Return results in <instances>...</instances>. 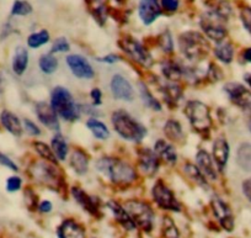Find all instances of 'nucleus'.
I'll list each match as a JSON object with an SVG mask.
<instances>
[{
  "mask_svg": "<svg viewBox=\"0 0 251 238\" xmlns=\"http://www.w3.org/2000/svg\"><path fill=\"white\" fill-rule=\"evenodd\" d=\"M230 14L231 8L226 1H221L217 5H213L211 10L206 11L200 21L204 35L217 43L222 42L226 36V23Z\"/></svg>",
  "mask_w": 251,
  "mask_h": 238,
  "instance_id": "f257e3e1",
  "label": "nucleus"
},
{
  "mask_svg": "<svg viewBox=\"0 0 251 238\" xmlns=\"http://www.w3.org/2000/svg\"><path fill=\"white\" fill-rule=\"evenodd\" d=\"M95 168L105 174L113 184H117V185H128L133 183L137 178V173L133 167L118 158H100L95 163Z\"/></svg>",
  "mask_w": 251,
  "mask_h": 238,
  "instance_id": "f03ea898",
  "label": "nucleus"
},
{
  "mask_svg": "<svg viewBox=\"0 0 251 238\" xmlns=\"http://www.w3.org/2000/svg\"><path fill=\"white\" fill-rule=\"evenodd\" d=\"M112 125L116 132L122 138L132 142H139L147 135V130L143 125L137 122L125 110H117L112 114Z\"/></svg>",
  "mask_w": 251,
  "mask_h": 238,
  "instance_id": "7ed1b4c3",
  "label": "nucleus"
},
{
  "mask_svg": "<svg viewBox=\"0 0 251 238\" xmlns=\"http://www.w3.org/2000/svg\"><path fill=\"white\" fill-rule=\"evenodd\" d=\"M50 106L58 116L67 121H75L80 116V109L68 89L55 87L50 95Z\"/></svg>",
  "mask_w": 251,
  "mask_h": 238,
  "instance_id": "20e7f679",
  "label": "nucleus"
},
{
  "mask_svg": "<svg viewBox=\"0 0 251 238\" xmlns=\"http://www.w3.org/2000/svg\"><path fill=\"white\" fill-rule=\"evenodd\" d=\"M128 211L137 230L144 233H151L155 227V213L149 204L141 200H128L123 205Z\"/></svg>",
  "mask_w": 251,
  "mask_h": 238,
  "instance_id": "39448f33",
  "label": "nucleus"
},
{
  "mask_svg": "<svg viewBox=\"0 0 251 238\" xmlns=\"http://www.w3.org/2000/svg\"><path fill=\"white\" fill-rule=\"evenodd\" d=\"M178 46L182 55L190 60H201L209 50V45L206 38L201 33L195 31L182 33L178 38Z\"/></svg>",
  "mask_w": 251,
  "mask_h": 238,
  "instance_id": "423d86ee",
  "label": "nucleus"
},
{
  "mask_svg": "<svg viewBox=\"0 0 251 238\" xmlns=\"http://www.w3.org/2000/svg\"><path fill=\"white\" fill-rule=\"evenodd\" d=\"M185 115L192 127L202 135H207L212 128V119L206 104L199 100L188 101L185 106Z\"/></svg>",
  "mask_w": 251,
  "mask_h": 238,
  "instance_id": "0eeeda50",
  "label": "nucleus"
},
{
  "mask_svg": "<svg viewBox=\"0 0 251 238\" xmlns=\"http://www.w3.org/2000/svg\"><path fill=\"white\" fill-rule=\"evenodd\" d=\"M151 195H153L154 203L161 210L169 211V212H180L181 211V204L177 201L173 190L164 181L158 180L154 184L153 189H151Z\"/></svg>",
  "mask_w": 251,
  "mask_h": 238,
  "instance_id": "6e6552de",
  "label": "nucleus"
},
{
  "mask_svg": "<svg viewBox=\"0 0 251 238\" xmlns=\"http://www.w3.org/2000/svg\"><path fill=\"white\" fill-rule=\"evenodd\" d=\"M120 46L132 60H136L142 67L151 68L153 65V58L146 50V47L132 36H125L121 38Z\"/></svg>",
  "mask_w": 251,
  "mask_h": 238,
  "instance_id": "1a4fd4ad",
  "label": "nucleus"
},
{
  "mask_svg": "<svg viewBox=\"0 0 251 238\" xmlns=\"http://www.w3.org/2000/svg\"><path fill=\"white\" fill-rule=\"evenodd\" d=\"M211 208L213 216L216 217L222 230H224L226 232H233L234 227H235V218H234L230 206L219 196H213L211 200Z\"/></svg>",
  "mask_w": 251,
  "mask_h": 238,
  "instance_id": "9d476101",
  "label": "nucleus"
},
{
  "mask_svg": "<svg viewBox=\"0 0 251 238\" xmlns=\"http://www.w3.org/2000/svg\"><path fill=\"white\" fill-rule=\"evenodd\" d=\"M72 195H73L74 200L89 213L93 217L95 218H101L102 217V211H101V206L99 204L98 199L93 198L91 195H89L88 193L83 190V189L78 188V186H74L72 189Z\"/></svg>",
  "mask_w": 251,
  "mask_h": 238,
  "instance_id": "9b49d317",
  "label": "nucleus"
},
{
  "mask_svg": "<svg viewBox=\"0 0 251 238\" xmlns=\"http://www.w3.org/2000/svg\"><path fill=\"white\" fill-rule=\"evenodd\" d=\"M58 238H86V230L74 218H66L55 228Z\"/></svg>",
  "mask_w": 251,
  "mask_h": 238,
  "instance_id": "f8f14e48",
  "label": "nucleus"
},
{
  "mask_svg": "<svg viewBox=\"0 0 251 238\" xmlns=\"http://www.w3.org/2000/svg\"><path fill=\"white\" fill-rule=\"evenodd\" d=\"M66 60L69 69L76 78H80V79H93L94 78L95 73H94L93 67L83 56L71 55L67 57Z\"/></svg>",
  "mask_w": 251,
  "mask_h": 238,
  "instance_id": "ddd939ff",
  "label": "nucleus"
},
{
  "mask_svg": "<svg viewBox=\"0 0 251 238\" xmlns=\"http://www.w3.org/2000/svg\"><path fill=\"white\" fill-rule=\"evenodd\" d=\"M111 93L118 100H125V101H132L134 98V90L133 87L131 86L125 77L120 74L113 75L111 79Z\"/></svg>",
  "mask_w": 251,
  "mask_h": 238,
  "instance_id": "4468645a",
  "label": "nucleus"
},
{
  "mask_svg": "<svg viewBox=\"0 0 251 238\" xmlns=\"http://www.w3.org/2000/svg\"><path fill=\"white\" fill-rule=\"evenodd\" d=\"M107 208L111 211L116 222H117L126 232H133V231L137 230L136 223L133 222L131 215L128 213V211L126 210L125 206L116 203V201H108Z\"/></svg>",
  "mask_w": 251,
  "mask_h": 238,
  "instance_id": "2eb2a0df",
  "label": "nucleus"
},
{
  "mask_svg": "<svg viewBox=\"0 0 251 238\" xmlns=\"http://www.w3.org/2000/svg\"><path fill=\"white\" fill-rule=\"evenodd\" d=\"M36 114H37L38 120L41 121V123L48 127L50 130L57 131L59 132V121H58L57 114L53 110L52 106L50 104L45 103V101H41V103L36 104Z\"/></svg>",
  "mask_w": 251,
  "mask_h": 238,
  "instance_id": "dca6fc26",
  "label": "nucleus"
},
{
  "mask_svg": "<svg viewBox=\"0 0 251 238\" xmlns=\"http://www.w3.org/2000/svg\"><path fill=\"white\" fill-rule=\"evenodd\" d=\"M138 14L144 25L153 24L161 15V8L159 0H141Z\"/></svg>",
  "mask_w": 251,
  "mask_h": 238,
  "instance_id": "f3484780",
  "label": "nucleus"
},
{
  "mask_svg": "<svg viewBox=\"0 0 251 238\" xmlns=\"http://www.w3.org/2000/svg\"><path fill=\"white\" fill-rule=\"evenodd\" d=\"M138 164L144 174L151 177L159 169V158L154 150L149 148H142L138 152Z\"/></svg>",
  "mask_w": 251,
  "mask_h": 238,
  "instance_id": "a211bd4d",
  "label": "nucleus"
},
{
  "mask_svg": "<svg viewBox=\"0 0 251 238\" xmlns=\"http://www.w3.org/2000/svg\"><path fill=\"white\" fill-rule=\"evenodd\" d=\"M33 176L36 177L38 181H41L45 185H54L57 186L59 184L58 179V172L55 167L52 164L47 163H38L35 166V171L32 172Z\"/></svg>",
  "mask_w": 251,
  "mask_h": 238,
  "instance_id": "6ab92c4d",
  "label": "nucleus"
},
{
  "mask_svg": "<svg viewBox=\"0 0 251 238\" xmlns=\"http://www.w3.org/2000/svg\"><path fill=\"white\" fill-rule=\"evenodd\" d=\"M196 161L197 167H199L201 173L204 176V178L208 179V180H217V178H218L217 168L214 167L213 158L209 155V153L207 150H199V153L196 155Z\"/></svg>",
  "mask_w": 251,
  "mask_h": 238,
  "instance_id": "aec40b11",
  "label": "nucleus"
},
{
  "mask_svg": "<svg viewBox=\"0 0 251 238\" xmlns=\"http://www.w3.org/2000/svg\"><path fill=\"white\" fill-rule=\"evenodd\" d=\"M229 145L224 137H218L213 143V159L217 169L223 172L229 159Z\"/></svg>",
  "mask_w": 251,
  "mask_h": 238,
  "instance_id": "412c9836",
  "label": "nucleus"
},
{
  "mask_svg": "<svg viewBox=\"0 0 251 238\" xmlns=\"http://www.w3.org/2000/svg\"><path fill=\"white\" fill-rule=\"evenodd\" d=\"M224 91L228 94L229 99L233 103L238 104V105L244 106L246 103H249V98H250V91L244 87L243 84L239 83H228L224 87Z\"/></svg>",
  "mask_w": 251,
  "mask_h": 238,
  "instance_id": "4be33fe9",
  "label": "nucleus"
},
{
  "mask_svg": "<svg viewBox=\"0 0 251 238\" xmlns=\"http://www.w3.org/2000/svg\"><path fill=\"white\" fill-rule=\"evenodd\" d=\"M154 152L158 155V158H160L161 161L168 164H175L177 161V153H176L175 147L166 142L165 140L156 141Z\"/></svg>",
  "mask_w": 251,
  "mask_h": 238,
  "instance_id": "5701e85b",
  "label": "nucleus"
},
{
  "mask_svg": "<svg viewBox=\"0 0 251 238\" xmlns=\"http://www.w3.org/2000/svg\"><path fill=\"white\" fill-rule=\"evenodd\" d=\"M0 122L4 126V128L13 136L20 137L23 135V125H21L20 120H19L15 114L4 110L3 113L0 114Z\"/></svg>",
  "mask_w": 251,
  "mask_h": 238,
  "instance_id": "b1692460",
  "label": "nucleus"
},
{
  "mask_svg": "<svg viewBox=\"0 0 251 238\" xmlns=\"http://www.w3.org/2000/svg\"><path fill=\"white\" fill-rule=\"evenodd\" d=\"M88 164H89V158L84 150L81 149H74L71 155V166L74 169L75 173L79 176H84L88 172Z\"/></svg>",
  "mask_w": 251,
  "mask_h": 238,
  "instance_id": "393cba45",
  "label": "nucleus"
},
{
  "mask_svg": "<svg viewBox=\"0 0 251 238\" xmlns=\"http://www.w3.org/2000/svg\"><path fill=\"white\" fill-rule=\"evenodd\" d=\"M28 65V52L25 47L19 46L13 58V70L16 75H23Z\"/></svg>",
  "mask_w": 251,
  "mask_h": 238,
  "instance_id": "a878e982",
  "label": "nucleus"
},
{
  "mask_svg": "<svg viewBox=\"0 0 251 238\" xmlns=\"http://www.w3.org/2000/svg\"><path fill=\"white\" fill-rule=\"evenodd\" d=\"M236 163L243 171L251 172V143H243L238 148Z\"/></svg>",
  "mask_w": 251,
  "mask_h": 238,
  "instance_id": "bb28decb",
  "label": "nucleus"
},
{
  "mask_svg": "<svg viewBox=\"0 0 251 238\" xmlns=\"http://www.w3.org/2000/svg\"><path fill=\"white\" fill-rule=\"evenodd\" d=\"M161 91L164 94V98H165L166 103L169 105H171L173 108L174 105H177L178 100L182 96V90L178 86H176L175 83H166L164 84L163 88H161Z\"/></svg>",
  "mask_w": 251,
  "mask_h": 238,
  "instance_id": "cd10ccee",
  "label": "nucleus"
},
{
  "mask_svg": "<svg viewBox=\"0 0 251 238\" xmlns=\"http://www.w3.org/2000/svg\"><path fill=\"white\" fill-rule=\"evenodd\" d=\"M214 56L217 57V60L228 64V63H230L234 58L233 45L229 42H226V41L218 42L217 43L216 48H214Z\"/></svg>",
  "mask_w": 251,
  "mask_h": 238,
  "instance_id": "c85d7f7f",
  "label": "nucleus"
},
{
  "mask_svg": "<svg viewBox=\"0 0 251 238\" xmlns=\"http://www.w3.org/2000/svg\"><path fill=\"white\" fill-rule=\"evenodd\" d=\"M86 4H88L89 10L93 14L95 20L100 25H102L106 21V15H107V9L102 0H86Z\"/></svg>",
  "mask_w": 251,
  "mask_h": 238,
  "instance_id": "c756f323",
  "label": "nucleus"
},
{
  "mask_svg": "<svg viewBox=\"0 0 251 238\" xmlns=\"http://www.w3.org/2000/svg\"><path fill=\"white\" fill-rule=\"evenodd\" d=\"M50 148H52L53 153L57 157V159H59V161H64L66 159L67 154H68V145H67L66 140H64V137L60 133H57L53 137Z\"/></svg>",
  "mask_w": 251,
  "mask_h": 238,
  "instance_id": "7c9ffc66",
  "label": "nucleus"
},
{
  "mask_svg": "<svg viewBox=\"0 0 251 238\" xmlns=\"http://www.w3.org/2000/svg\"><path fill=\"white\" fill-rule=\"evenodd\" d=\"M163 73L169 81L175 82L180 78L183 77V73H185V68L182 65L177 64V63L173 62V60H168L163 64Z\"/></svg>",
  "mask_w": 251,
  "mask_h": 238,
  "instance_id": "2f4dec72",
  "label": "nucleus"
},
{
  "mask_svg": "<svg viewBox=\"0 0 251 238\" xmlns=\"http://www.w3.org/2000/svg\"><path fill=\"white\" fill-rule=\"evenodd\" d=\"M86 126L99 140H107L110 137V131H108L107 126L101 122L100 120H98V119H89Z\"/></svg>",
  "mask_w": 251,
  "mask_h": 238,
  "instance_id": "473e14b6",
  "label": "nucleus"
},
{
  "mask_svg": "<svg viewBox=\"0 0 251 238\" xmlns=\"http://www.w3.org/2000/svg\"><path fill=\"white\" fill-rule=\"evenodd\" d=\"M161 236L163 238H181L180 230L169 216H164L161 220Z\"/></svg>",
  "mask_w": 251,
  "mask_h": 238,
  "instance_id": "72a5a7b5",
  "label": "nucleus"
},
{
  "mask_svg": "<svg viewBox=\"0 0 251 238\" xmlns=\"http://www.w3.org/2000/svg\"><path fill=\"white\" fill-rule=\"evenodd\" d=\"M164 132H165L166 137L171 141H175L178 142L183 138V131L181 127L180 122L176 120H169L165 123V127H164Z\"/></svg>",
  "mask_w": 251,
  "mask_h": 238,
  "instance_id": "f704fd0d",
  "label": "nucleus"
},
{
  "mask_svg": "<svg viewBox=\"0 0 251 238\" xmlns=\"http://www.w3.org/2000/svg\"><path fill=\"white\" fill-rule=\"evenodd\" d=\"M139 91H141V98L143 100L144 105L147 108L151 109V110L160 111L161 110V104L159 103L158 99H155L153 96V94L149 91V89L147 88V86H144L143 83L139 84Z\"/></svg>",
  "mask_w": 251,
  "mask_h": 238,
  "instance_id": "c9c22d12",
  "label": "nucleus"
},
{
  "mask_svg": "<svg viewBox=\"0 0 251 238\" xmlns=\"http://www.w3.org/2000/svg\"><path fill=\"white\" fill-rule=\"evenodd\" d=\"M38 65H40V69L45 74H52V73H54L57 70L58 60L54 56L45 55L38 60Z\"/></svg>",
  "mask_w": 251,
  "mask_h": 238,
  "instance_id": "e433bc0d",
  "label": "nucleus"
},
{
  "mask_svg": "<svg viewBox=\"0 0 251 238\" xmlns=\"http://www.w3.org/2000/svg\"><path fill=\"white\" fill-rule=\"evenodd\" d=\"M50 41V33L47 30H41L38 32L31 33L27 38V45L31 48H38L46 45Z\"/></svg>",
  "mask_w": 251,
  "mask_h": 238,
  "instance_id": "4c0bfd02",
  "label": "nucleus"
},
{
  "mask_svg": "<svg viewBox=\"0 0 251 238\" xmlns=\"http://www.w3.org/2000/svg\"><path fill=\"white\" fill-rule=\"evenodd\" d=\"M183 171H185V173L187 174V176L190 177V178H191L195 183L200 184L201 186L207 185V179L204 178V176L201 173V171H200L199 167L197 166H194V164L188 163L183 167Z\"/></svg>",
  "mask_w": 251,
  "mask_h": 238,
  "instance_id": "58836bf2",
  "label": "nucleus"
},
{
  "mask_svg": "<svg viewBox=\"0 0 251 238\" xmlns=\"http://www.w3.org/2000/svg\"><path fill=\"white\" fill-rule=\"evenodd\" d=\"M32 13V6L26 0H15L13 8H11V15L14 16H26Z\"/></svg>",
  "mask_w": 251,
  "mask_h": 238,
  "instance_id": "ea45409f",
  "label": "nucleus"
},
{
  "mask_svg": "<svg viewBox=\"0 0 251 238\" xmlns=\"http://www.w3.org/2000/svg\"><path fill=\"white\" fill-rule=\"evenodd\" d=\"M35 149H36V152H37L38 154L41 155V157L45 158L47 162H52V163H55V162L58 161L57 157H55L54 153H53L52 148L48 147L46 143L36 142L35 143Z\"/></svg>",
  "mask_w": 251,
  "mask_h": 238,
  "instance_id": "a19ab883",
  "label": "nucleus"
},
{
  "mask_svg": "<svg viewBox=\"0 0 251 238\" xmlns=\"http://www.w3.org/2000/svg\"><path fill=\"white\" fill-rule=\"evenodd\" d=\"M159 46L161 47V50L166 53H170L173 52L174 50V41L173 37H171L170 32L169 31H165L164 33H161L159 36Z\"/></svg>",
  "mask_w": 251,
  "mask_h": 238,
  "instance_id": "79ce46f5",
  "label": "nucleus"
},
{
  "mask_svg": "<svg viewBox=\"0 0 251 238\" xmlns=\"http://www.w3.org/2000/svg\"><path fill=\"white\" fill-rule=\"evenodd\" d=\"M21 185H23V180H21L20 177L13 176L6 180V190L9 193H15V191L20 190Z\"/></svg>",
  "mask_w": 251,
  "mask_h": 238,
  "instance_id": "37998d69",
  "label": "nucleus"
},
{
  "mask_svg": "<svg viewBox=\"0 0 251 238\" xmlns=\"http://www.w3.org/2000/svg\"><path fill=\"white\" fill-rule=\"evenodd\" d=\"M69 51V42L67 41V38L64 37H59L54 41L52 46V50L50 52L55 53V52H67Z\"/></svg>",
  "mask_w": 251,
  "mask_h": 238,
  "instance_id": "c03bdc74",
  "label": "nucleus"
},
{
  "mask_svg": "<svg viewBox=\"0 0 251 238\" xmlns=\"http://www.w3.org/2000/svg\"><path fill=\"white\" fill-rule=\"evenodd\" d=\"M240 19L241 23H243L244 28L251 33V8L250 6H246V8L241 9L240 13Z\"/></svg>",
  "mask_w": 251,
  "mask_h": 238,
  "instance_id": "a18cd8bd",
  "label": "nucleus"
},
{
  "mask_svg": "<svg viewBox=\"0 0 251 238\" xmlns=\"http://www.w3.org/2000/svg\"><path fill=\"white\" fill-rule=\"evenodd\" d=\"M180 1L178 0H161V8L169 13H175L178 9Z\"/></svg>",
  "mask_w": 251,
  "mask_h": 238,
  "instance_id": "49530a36",
  "label": "nucleus"
},
{
  "mask_svg": "<svg viewBox=\"0 0 251 238\" xmlns=\"http://www.w3.org/2000/svg\"><path fill=\"white\" fill-rule=\"evenodd\" d=\"M24 127H25V130L27 131L28 135L31 136L41 135V130L38 128V126H36V123H33L31 120L25 119V120H24Z\"/></svg>",
  "mask_w": 251,
  "mask_h": 238,
  "instance_id": "de8ad7c7",
  "label": "nucleus"
},
{
  "mask_svg": "<svg viewBox=\"0 0 251 238\" xmlns=\"http://www.w3.org/2000/svg\"><path fill=\"white\" fill-rule=\"evenodd\" d=\"M207 75H208V78L212 82H217L222 78V72L216 64H211L209 65V69H208V73H207Z\"/></svg>",
  "mask_w": 251,
  "mask_h": 238,
  "instance_id": "09e8293b",
  "label": "nucleus"
},
{
  "mask_svg": "<svg viewBox=\"0 0 251 238\" xmlns=\"http://www.w3.org/2000/svg\"><path fill=\"white\" fill-rule=\"evenodd\" d=\"M0 164L4 167H6V168L11 169V171H14V172H16L19 169L18 166H16V164L11 161L10 158H9L8 155L3 154L1 152H0Z\"/></svg>",
  "mask_w": 251,
  "mask_h": 238,
  "instance_id": "8fccbe9b",
  "label": "nucleus"
},
{
  "mask_svg": "<svg viewBox=\"0 0 251 238\" xmlns=\"http://www.w3.org/2000/svg\"><path fill=\"white\" fill-rule=\"evenodd\" d=\"M91 100H93V105L95 106H99L102 104V94H101V90L99 88H94L93 90H91Z\"/></svg>",
  "mask_w": 251,
  "mask_h": 238,
  "instance_id": "3c124183",
  "label": "nucleus"
},
{
  "mask_svg": "<svg viewBox=\"0 0 251 238\" xmlns=\"http://www.w3.org/2000/svg\"><path fill=\"white\" fill-rule=\"evenodd\" d=\"M37 208H38V211H40L41 213H50V211H52L53 205H52V203H50V201L43 200V201H41L40 204H38Z\"/></svg>",
  "mask_w": 251,
  "mask_h": 238,
  "instance_id": "603ef678",
  "label": "nucleus"
},
{
  "mask_svg": "<svg viewBox=\"0 0 251 238\" xmlns=\"http://www.w3.org/2000/svg\"><path fill=\"white\" fill-rule=\"evenodd\" d=\"M243 193L245 198L251 203V178L246 179L243 183Z\"/></svg>",
  "mask_w": 251,
  "mask_h": 238,
  "instance_id": "864d4df0",
  "label": "nucleus"
},
{
  "mask_svg": "<svg viewBox=\"0 0 251 238\" xmlns=\"http://www.w3.org/2000/svg\"><path fill=\"white\" fill-rule=\"evenodd\" d=\"M244 111H245V115H246V122H248V127L250 128L251 131V101L246 103L245 105L243 106Z\"/></svg>",
  "mask_w": 251,
  "mask_h": 238,
  "instance_id": "5fc2aeb1",
  "label": "nucleus"
},
{
  "mask_svg": "<svg viewBox=\"0 0 251 238\" xmlns=\"http://www.w3.org/2000/svg\"><path fill=\"white\" fill-rule=\"evenodd\" d=\"M120 60V58L117 57V56H115V55H108V56H105V57H102V58H100V62H103V63H111V64H112V63H116L117 62V60Z\"/></svg>",
  "mask_w": 251,
  "mask_h": 238,
  "instance_id": "6e6d98bb",
  "label": "nucleus"
},
{
  "mask_svg": "<svg viewBox=\"0 0 251 238\" xmlns=\"http://www.w3.org/2000/svg\"><path fill=\"white\" fill-rule=\"evenodd\" d=\"M243 58L246 60V62L251 63V48H246L243 52Z\"/></svg>",
  "mask_w": 251,
  "mask_h": 238,
  "instance_id": "4d7b16f0",
  "label": "nucleus"
},
{
  "mask_svg": "<svg viewBox=\"0 0 251 238\" xmlns=\"http://www.w3.org/2000/svg\"><path fill=\"white\" fill-rule=\"evenodd\" d=\"M245 82H246V84H248V86L251 88V74L245 75Z\"/></svg>",
  "mask_w": 251,
  "mask_h": 238,
  "instance_id": "13d9d810",
  "label": "nucleus"
},
{
  "mask_svg": "<svg viewBox=\"0 0 251 238\" xmlns=\"http://www.w3.org/2000/svg\"><path fill=\"white\" fill-rule=\"evenodd\" d=\"M0 87H1V78H0ZM0 90H1V88H0Z\"/></svg>",
  "mask_w": 251,
  "mask_h": 238,
  "instance_id": "bf43d9fd",
  "label": "nucleus"
},
{
  "mask_svg": "<svg viewBox=\"0 0 251 238\" xmlns=\"http://www.w3.org/2000/svg\"><path fill=\"white\" fill-rule=\"evenodd\" d=\"M117 1H120V3H122V1H123V0H117Z\"/></svg>",
  "mask_w": 251,
  "mask_h": 238,
  "instance_id": "052dcab7",
  "label": "nucleus"
}]
</instances>
